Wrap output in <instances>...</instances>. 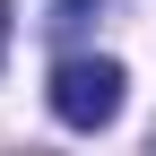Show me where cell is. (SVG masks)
<instances>
[{"instance_id": "1", "label": "cell", "mask_w": 156, "mask_h": 156, "mask_svg": "<svg viewBox=\"0 0 156 156\" xmlns=\"http://www.w3.org/2000/svg\"><path fill=\"white\" fill-rule=\"evenodd\" d=\"M122 61H104V52H61L52 61V113H61L69 130H113L122 122Z\"/></svg>"}, {"instance_id": "2", "label": "cell", "mask_w": 156, "mask_h": 156, "mask_svg": "<svg viewBox=\"0 0 156 156\" xmlns=\"http://www.w3.org/2000/svg\"><path fill=\"white\" fill-rule=\"evenodd\" d=\"M95 17H104V0H52V17H44V26H52V44H78Z\"/></svg>"}, {"instance_id": "3", "label": "cell", "mask_w": 156, "mask_h": 156, "mask_svg": "<svg viewBox=\"0 0 156 156\" xmlns=\"http://www.w3.org/2000/svg\"><path fill=\"white\" fill-rule=\"evenodd\" d=\"M0 52H9V0H0Z\"/></svg>"}]
</instances>
